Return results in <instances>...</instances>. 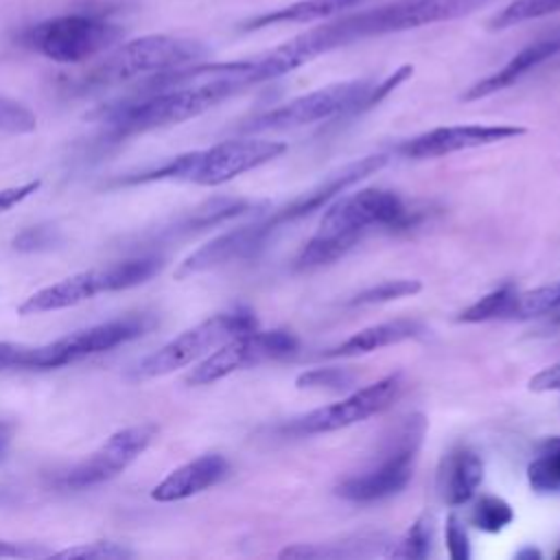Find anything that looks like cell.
Wrapping results in <instances>:
<instances>
[{
	"mask_svg": "<svg viewBox=\"0 0 560 560\" xmlns=\"http://www.w3.org/2000/svg\"><path fill=\"white\" fill-rule=\"evenodd\" d=\"M492 2L494 0H394L374 9L348 13L267 50L260 55V70L262 77L271 81L352 42L457 20Z\"/></svg>",
	"mask_w": 560,
	"mask_h": 560,
	"instance_id": "6da1fadb",
	"label": "cell"
},
{
	"mask_svg": "<svg viewBox=\"0 0 560 560\" xmlns=\"http://www.w3.org/2000/svg\"><path fill=\"white\" fill-rule=\"evenodd\" d=\"M243 88L225 77L212 74L210 79L166 88L158 92H144L133 94L125 101L112 103L107 107H101L94 118L101 125V140L105 142H120L125 138L177 125L184 120H190L210 107L223 103L225 98L234 96Z\"/></svg>",
	"mask_w": 560,
	"mask_h": 560,
	"instance_id": "7a4b0ae2",
	"label": "cell"
},
{
	"mask_svg": "<svg viewBox=\"0 0 560 560\" xmlns=\"http://www.w3.org/2000/svg\"><path fill=\"white\" fill-rule=\"evenodd\" d=\"M409 221L407 206L394 190L361 188L332 199L317 232L304 243L298 256V269H315L330 265L350 252L370 230L394 228Z\"/></svg>",
	"mask_w": 560,
	"mask_h": 560,
	"instance_id": "3957f363",
	"label": "cell"
},
{
	"mask_svg": "<svg viewBox=\"0 0 560 560\" xmlns=\"http://www.w3.org/2000/svg\"><path fill=\"white\" fill-rule=\"evenodd\" d=\"M287 151L284 142L262 138H232L208 149L188 151L164 164L142 171L138 179L149 182H188L197 186H221L247 171H254Z\"/></svg>",
	"mask_w": 560,
	"mask_h": 560,
	"instance_id": "277c9868",
	"label": "cell"
},
{
	"mask_svg": "<svg viewBox=\"0 0 560 560\" xmlns=\"http://www.w3.org/2000/svg\"><path fill=\"white\" fill-rule=\"evenodd\" d=\"M427 427L429 422L422 413L405 416L389 435H385L378 459L346 477L337 486V494L352 503H372L402 492L413 477Z\"/></svg>",
	"mask_w": 560,
	"mask_h": 560,
	"instance_id": "5b68a950",
	"label": "cell"
},
{
	"mask_svg": "<svg viewBox=\"0 0 560 560\" xmlns=\"http://www.w3.org/2000/svg\"><path fill=\"white\" fill-rule=\"evenodd\" d=\"M208 57V48L188 37L142 35L116 48L83 81L81 90H103L133 79H149L160 72L199 63Z\"/></svg>",
	"mask_w": 560,
	"mask_h": 560,
	"instance_id": "8992f818",
	"label": "cell"
},
{
	"mask_svg": "<svg viewBox=\"0 0 560 560\" xmlns=\"http://www.w3.org/2000/svg\"><path fill=\"white\" fill-rule=\"evenodd\" d=\"M164 260L160 256H136L129 260H118L105 267L79 271L55 284H48L33 295H28L20 306V315H37L77 306L92 300L98 293H114L138 287L160 273Z\"/></svg>",
	"mask_w": 560,
	"mask_h": 560,
	"instance_id": "52a82bcc",
	"label": "cell"
},
{
	"mask_svg": "<svg viewBox=\"0 0 560 560\" xmlns=\"http://www.w3.org/2000/svg\"><path fill=\"white\" fill-rule=\"evenodd\" d=\"M256 328V317L247 308H234L228 313H217L197 326L179 332L171 341H166L162 348L144 357L133 370L131 376L136 381L144 378H155L171 374L179 368H186L206 354H210L214 348L225 343L228 339L254 330Z\"/></svg>",
	"mask_w": 560,
	"mask_h": 560,
	"instance_id": "ba28073f",
	"label": "cell"
},
{
	"mask_svg": "<svg viewBox=\"0 0 560 560\" xmlns=\"http://www.w3.org/2000/svg\"><path fill=\"white\" fill-rule=\"evenodd\" d=\"M372 88L374 83L365 79L330 83L254 116L241 127V131L245 133L287 131V129L315 125L319 120H328L335 116H343L350 112L368 109V96Z\"/></svg>",
	"mask_w": 560,
	"mask_h": 560,
	"instance_id": "9c48e42d",
	"label": "cell"
},
{
	"mask_svg": "<svg viewBox=\"0 0 560 560\" xmlns=\"http://www.w3.org/2000/svg\"><path fill=\"white\" fill-rule=\"evenodd\" d=\"M155 326L151 315H127L94 324L90 328L74 330L46 346L26 348L20 361V370H55L77 363L85 357L107 352L127 341H133Z\"/></svg>",
	"mask_w": 560,
	"mask_h": 560,
	"instance_id": "30bf717a",
	"label": "cell"
},
{
	"mask_svg": "<svg viewBox=\"0 0 560 560\" xmlns=\"http://www.w3.org/2000/svg\"><path fill=\"white\" fill-rule=\"evenodd\" d=\"M120 26L85 13H70L39 22L26 33L39 55L57 63H81L120 39Z\"/></svg>",
	"mask_w": 560,
	"mask_h": 560,
	"instance_id": "8fae6325",
	"label": "cell"
},
{
	"mask_svg": "<svg viewBox=\"0 0 560 560\" xmlns=\"http://www.w3.org/2000/svg\"><path fill=\"white\" fill-rule=\"evenodd\" d=\"M298 350V339L289 330H247L241 332L210 354L201 359L197 368H192L186 376L188 385H210L221 381L238 370L254 368L267 361H280Z\"/></svg>",
	"mask_w": 560,
	"mask_h": 560,
	"instance_id": "7c38bea8",
	"label": "cell"
},
{
	"mask_svg": "<svg viewBox=\"0 0 560 560\" xmlns=\"http://www.w3.org/2000/svg\"><path fill=\"white\" fill-rule=\"evenodd\" d=\"M155 431V424H133L114 431L96 451L68 468L59 486L66 490H85L112 481L147 451Z\"/></svg>",
	"mask_w": 560,
	"mask_h": 560,
	"instance_id": "4fadbf2b",
	"label": "cell"
},
{
	"mask_svg": "<svg viewBox=\"0 0 560 560\" xmlns=\"http://www.w3.org/2000/svg\"><path fill=\"white\" fill-rule=\"evenodd\" d=\"M402 392V376L387 374L376 383H370L346 398L313 409L311 413L302 416L295 424L300 433H330L337 429L352 427L363 422L381 411H385Z\"/></svg>",
	"mask_w": 560,
	"mask_h": 560,
	"instance_id": "5bb4252c",
	"label": "cell"
},
{
	"mask_svg": "<svg viewBox=\"0 0 560 560\" xmlns=\"http://www.w3.org/2000/svg\"><path fill=\"white\" fill-rule=\"evenodd\" d=\"M276 230L269 225L267 219H256L252 223L232 228L214 238H210L206 245L197 247L190 256H186L177 271L175 278H190L195 273H203V271H212L217 267H225L238 260H247L252 256H256L265 243L269 241V236Z\"/></svg>",
	"mask_w": 560,
	"mask_h": 560,
	"instance_id": "9a60e30c",
	"label": "cell"
},
{
	"mask_svg": "<svg viewBox=\"0 0 560 560\" xmlns=\"http://www.w3.org/2000/svg\"><path fill=\"white\" fill-rule=\"evenodd\" d=\"M525 133L518 125H446L405 140L398 151L411 160L442 158L466 149L488 147Z\"/></svg>",
	"mask_w": 560,
	"mask_h": 560,
	"instance_id": "2e32d148",
	"label": "cell"
},
{
	"mask_svg": "<svg viewBox=\"0 0 560 560\" xmlns=\"http://www.w3.org/2000/svg\"><path fill=\"white\" fill-rule=\"evenodd\" d=\"M385 164H387V155L385 153H372V155L359 158V160L341 166L337 173L328 175L324 182H319L311 190L302 192L300 197H295L293 201H289L287 206H282L273 214H269L267 217L269 225L273 230H278L280 225H287V223L298 221V219H302V217H306V214H311V212H315L319 208H326L332 199L343 195V190H348L354 184H359L361 179L374 175Z\"/></svg>",
	"mask_w": 560,
	"mask_h": 560,
	"instance_id": "e0dca14e",
	"label": "cell"
},
{
	"mask_svg": "<svg viewBox=\"0 0 560 560\" xmlns=\"http://www.w3.org/2000/svg\"><path fill=\"white\" fill-rule=\"evenodd\" d=\"M560 55V31H553L545 37H538L534 42H529L527 46H523L516 55H512L505 66H501L497 72L479 79L475 85H470L462 98L464 101H479L486 98L490 94H497L510 85H514L516 81H521L525 74H529L534 68H538L540 63L549 61L551 57Z\"/></svg>",
	"mask_w": 560,
	"mask_h": 560,
	"instance_id": "ac0fdd59",
	"label": "cell"
},
{
	"mask_svg": "<svg viewBox=\"0 0 560 560\" xmlns=\"http://www.w3.org/2000/svg\"><path fill=\"white\" fill-rule=\"evenodd\" d=\"M230 470V464L219 453L199 455L175 470H171L153 490L151 497L160 503H173L195 497L212 486H217Z\"/></svg>",
	"mask_w": 560,
	"mask_h": 560,
	"instance_id": "d6986e66",
	"label": "cell"
},
{
	"mask_svg": "<svg viewBox=\"0 0 560 560\" xmlns=\"http://www.w3.org/2000/svg\"><path fill=\"white\" fill-rule=\"evenodd\" d=\"M483 481V462L470 446H455L440 466L438 492L446 505H462L472 499Z\"/></svg>",
	"mask_w": 560,
	"mask_h": 560,
	"instance_id": "ffe728a7",
	"label": "cell"
},
{
	"mask_svg": "<svg viewBox=\"0 0 560 560\" xmlns=\"http://www.w3.org/2000/svg\"><path fill=\"white\" fill-rule=\"evenodd\" d=\"M258 203L249 201V199H241V197H214L203 201L201 206L192 208L190 212H186L184 217H179L173 225L164 228L158 238L160 241H177V238H188L192 234H199L203 230L217 228L221 223H228L236 217L249 214L252 210H256Z\"/></svg>",
	"mask_w": 560,
	"mask_h": 560,
	"instance_id": "44dd1931",
	"label": "cell"
},
{
	"mask_svg": "<svg viewBox=\"0 0 560 560\" xmlns=\"http://www.w3.org/2000/svg\"><path fill=\"white\" fill-rule=\"evenodd\" d=\"M424 332V326L416 319H392V322H381L372 324L368 328L357 330L341 343L328 348L324 354L326 357H359L368 354L387 346H396L407 339H416Z\"/></svg>",
	"mask_w": 560,
	"mask_h": 560,
	"instance_id": "7402d4cb",
	"label": "cell"
},
{
	"mask_svg": "<svg viewBox=\"0 0 560 560\" xmlns=\"http://www.w3.org/2000/svg\"><path fill=\"white\" fill-rule=\"evenodd\" d=\"M363 0H298L287 7L260 13L247 22L241 24V31H260L267 26H278V24H308L315 20H324L337 13H343Z\"/></svg>",
	"mask_w": 560,
	"mask_h": 560,
	"instance_id": "603a6c76",
	"label": "cell"
},
{
	"mask_svg": "<svg viewBox=\"0 0 560 560\" xmlns=\"http://www.w3.org/2000/svg\"><path fill=\"white\" fill-rule=\"evenodd\" d=\"M387 545L385 536L370 534V536H354L341 542H298L284 547L278 558H295V560H339V558H361L381 553L378 547Z\"/></svg>",
	"mask_w": 560,
	"mask_h": 560,
	"instance_id": "cb8c5ba5",
	"label": "cell"
},
{
	"mask_svg": "<svg viewBox=\"0 0 560 560\" xmlns=\"http://www.w3.org/2000/svg\"><path fill=\"white\" fill-rule=\"evenodd\" d=\"M518 289L512 282H505L497 287L494 291L486 293L477 302H472L468 308H464L457 315V322L464 324H481V322H492V319H512L514 311V300H516Z\"/></svg>",
	"mask_w": 560,
	"mask_h": 560,
	"instance_id": "d4e9b609",
	"label": "cell"
},
{
	"mask_svg": "<svg viewBox=\"0 0 560 560\" xmlns=\"http://www.w3.org/2000/svg\"><path fill=\"white\" fill-rule=\"evenodd\" d=\"M529 486L540 492H560V438H551L527 466Z\"/></svg>",
	"mask_w": 560,
	"mask_h": 560,
	"instance_id": "484cf974",
	"label": "cell"
},
{
	"mask_svg": "<svg viewBox=\"0 0 560 560\" xmlns=\"http://www.w3.org/2000/svg\"><path fill=\"white\" fill-rule=\"evenodd\" d=\"M560 308V280L516 293L512 319L547 317Z\"/></svg>",
	"mask_w": 560,
	"mask_h": 560,
	"instance_id": "4316f807",
	"label": "cell"
},
{
	"mask_svg": "<svg viewBox=\"0 0 560 560\" xmlns=\"http://www.w3.org/2000/svg\"><path fill=\"white\" fill-rule=\"evenodd\" d=\"M553 13H560V0H512L490 18V28L501 31Z\"/></svg>",
	"mask_w": 560,
	"mask_h": 560,
	"instance_id": "83f0119b",
	"label": "cell"
},
{
	"mask_svg": "<svg viewBox=\"0 0 560 560\" xmlns=\"http://www.w3.org/2000/svg\"><path fill=\"white\" fill-rule=\"evenodd\" d=\"M431 542H433L431 521L420 516L407 527V532L396 540V545H392V549L385 551L383 556L396 558V560H420V558L429 556Z\"/></svg>",
	"mask_w": 560,
	"mask_h": 560,
	"instance_id": "f1b7e54d",
	"label": "cell"
},
{
	"mask_svg": "<svg viewBox=\"0 0 560 560\" xmlns=\"http://www.w3.org/2000/svg\"><path fill=\"white\" fill-rule=\"evenodd\" d=\"M354 381H357V374L352 370L328 365V368H313L302 372L295 378V387L319 389V392H346L354 385Z\"/></svg>",
	"mask_w": 560,
	"mask_h": 560,
	"instance_id": "f546056e",
	"label": "cell"
},
{
	"mask_svg": "<svg viewBox=\"0 0 560 560\" xmlns=\"http://www.w3.org/2000/svg\"><path fill=\"white\" fill-rule=\"evenodd\" d=\"M470 521L477 529L488 532V534H497L514 521V510L505 499L494 497V494H486L472 508Z\"/></svg>",
	"mask_w": 560,
	"mask_h": 560,
	"instance_id": "4dcf8cb0",
	"label": "cell"
},
{
	"mask_svg": "<svg viewBox=\"0 0 560 560\" xmlns=\"http://www.w3.org/2000/svg\"><path fill=\"white\" fill-rule=\"evenodd\" d=\"M422 289L420 280L413 278H396V280H385L381 284H374L361 293H357L350 304H383L400 298L416 295Z\"/></svg>",
	"mask_w": 560,
	"mask_h": 560,
	"instance_id": "1f68e13d",
	"label": "cell"
},
{
	"mask_svg": "<svg viewBox=\"0 0 560 560\" xmlns=\"http://www.w3.org/2000/svg\"><path fill=\"white\" fill-rule=\"evenodd\" d=\"M50 556L52 558H81V560H122V558H131L133 551L114 540H94V542H83L77 547L55 551Z\"/></svg>",
	"mask_w": 560,
	"mask_h": 560,
	"instance_id": "d6a6232c",
	"label": "cell"
},
{
	"mask_svg": "<svg viewBox=\"0 0 560 560\" xmlns=\"http://www.w3.org/2000/svg\"><path fill=\"white\" fill-rule=\"evenodd\" d=\"M35 127H37V118L26 105L9 96H0V131L31 133Z\"/></svg>",
	"mask_w": 560,
	"mask_h": 560,
	"instance_id": "836d02e7",
	"label": "cell"
},
{
	"mask_svg": "<svg viewBox=\"0 0 560 560\" xmlns=\"http://www.w3.org/2000/svg\"><path fill=\"white\" fill-rule=\"evenodd\" d=\"M57 241H59V234L52 225H33L13 238V247L22 252H39V249L55 247Z\"/></svg>",
	"mask_w": 560,
	"mask_h": 560,
	"instance_id": "e575fe53",
	"label": "cell"
},
{
	"mask_svg": "<svg viewBox=\"0 0 560 560\" xmlns=\"http://www.w3.org/2000/svg\"><path fill=\"white\" fill-rule=\"evenodd\" d=\"M444 538H446V551L453 560H468L470 558V540H468V534H466V529H464V525L459 523L457 516L446 518Z\"/></svg>",
	"mask_w": 560,
	"mask_h": 560,
	"instance_id": "d590c367",
	"label": "cell"
},
{
	"mask_svg": "<svg viewBox=\"0 0 560 560\" xmlns=\"http://www.w3.org/2000/svg\"><path fill=\"white\" fill-rule=\"evenodd\" d=\"M532 392H560V363L542 368L529 378Z\"/></svg>",
	"mask_w": 560,
	"mask_h": 560,
	"instance_id": "8d00e7d4",
	"label": "cell"
},
{
	"mask_svg": "<svg viewBox=\"0 0 560 560\" xmlns=\"http://www.w3.org/2000/svg\"><path fill=\"white\" fill-rule=\"evenodd\" d=\"M37 556H50V553L31 542L0 540V558H37Z\"/></svg>",
	"mask_w": 560,
	"mask_h": 560,
	"instance_id": "74e56055",
	"label": "cell"
},
{
	"mask_svg": "<svg viewBox=\"0 0 560 560\" xmlns=\"http://www.w3.org/2000/svg\"><path fill=\"white\" fill-rule=\"evenodd\" d=\"M26 346L0 341V370H20V361Z\"/></svg>",
	"mask_w": 560,
	"mask_h": 560,
	"instance_id": "f35d334b",
	"label": "cell"
},
{
	"mask_svg": "<svg viewBox=\"0 0 560 560\" xmlns=\"http://www.w3.org/2000/svg\"><path fill=\"white\" fill-rule=\"evenodd\" d=\"M9 438H11V427L9 424H0V462L7 457V448H9Z\"/></svg>",
	"mask_w": 560,
	"mask_h": 560,
	"instance_id": "ab89813d",
	"label": "cell"
},
{
	"mask_svg": "<svg viewBox=\"0 0 560 560\" xmlns=\"http://www.w3.org/2000/svg\"><path fill=\"white\" fill-rule=\"evenodd\" d=\"M516 558H518V560H525V558H529V560H540V558H542V553L529 545V547H525V549L516 551Z\"/></svg>",
	"mask_w": 560,
	"mask_h": 560,
	"instance_id": "60d3db41",
	"label": "cell"
},
{
	"mask_svg": "<svg viewBox=\"0 0 560 560\" xmlns=\"http://www.w3.org/2000/svg\"><path fill=\"white\" fill-rule=\"evenodd\" d=\"M549 317H553V319H556V322H560V308H558V311H556V313H551V315H549Z\"/></svg>",
	"mask_w": 560,
	"mask_h": 560,
	"instance_id": "b9f144b4",
	"label": "cell"
},
{
	"mask_svg": "<svg viewBox=\"0 0 560 560\" xmlns=\"http://www.w3.org/2000/svg\"><path fill=\"white\" fill-rule=\"evenodd\" d=\"M556 558H558V560H560V549H558V551H556Z\"/></svg>",
	"mask_w": 560,
	"mask_h": 560,
	"instance_id": "7bdbcfd3",
	"label": "cell"
}]
</instances>
